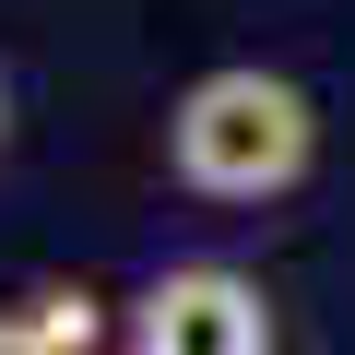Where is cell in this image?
Wrapping results in <instances>:
<instances>
[{
	"label": "cell",
	"mask_w": 355,
	"mask_h": 355,
	"mask_svg": "<svg viewBox=\"0 0 355 355\" xmlns=\"http://www.w3.org/2000/svg\"><path fill=\"white\" fill-rule=\"evenodd\" d=\"M308 154H320V107L261 60H225L166 107V166L202 202H284L308 178Z\"/></svg>",
	"instance_id": "6da1fadb"
},
{
	"label": "cell",
	"mask_w": 355,
	"mask_h": 355,
	"mask_svg": "<svg viewBox=\"0 0 355 355\" xmlns=\"http://www.w3.org/2000/svg\"><path fill=\"white\" fill-rule=\"evenodd\" d=\"M130 355H272V296L237 261H166L130 296Z\"/></svg>",
	"instance_id": "7a4b0ae2"
},
{
	"label": "cell",
	"mask_w": 355,
	"mask_h": 355,
	"mask_svg": "<svg viewBox=\"0 0 355 355\" xmlns=\"http://www.w3.org/2000/svg\"><path fill=\"white\" fill-rule=\"evenodd\" d=\"M24 320H36V331H48L60 355H95V343H107V296H83V284H48V296H36Z\"/></svg>",
	"instance_id": "3957f363"
},
{
	"label": "cell",
	"mask_w": 355,
	"mask_h": 355,
	"mask_svg": "<svg viewBox=\"0 0 355 355\" xmlns=\"http://www.w3.org/2000/svg\"><path fill=\"white\" fill-rule=\"evenodd\" d=\"M0 355H60V343H48L36 320H0Z\"/></svg>",
	"instance_id": "277c9868"
},
{
	"label": "cell",
	"mask_w": 355,
	"mask_h": 355,
	"mask_svg": "<svg viewBox=\"0 0 355 355\" xmlns=\"http://www.w3.org/2000/svg\"><path fill=\"white\" fill-rule=\"evenodd\" d=\"M0 142H12V83H0Z\"/></svg>",
	"instance_id": "5b68a950"
}]
</instances>
